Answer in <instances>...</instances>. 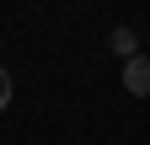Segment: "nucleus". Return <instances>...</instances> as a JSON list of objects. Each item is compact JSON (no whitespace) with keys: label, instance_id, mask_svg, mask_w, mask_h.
<instances>
[{"label":"nucleus","instance_id":"obj_1","mask_svg":"<svg viewBox=\"0 0 150 145\" xmlns=\"http://www.w3.org/2000/svg\"><path fill=\"white\" fill-rule=\"evenodd\" d=\"M123 86H129V97H150V59L145 54L123 59Z\"/></svg>","mask_w":150,"mask_h":145},{"label":"nucleus","instance_id":"obj_2","mask_svg":"<svg viewBox=\"0 0 150 145\" xmlns=\"http://www.w3.org/2000/svg\"><path fill=\"white\" fill-rule=\"evenodd\" d=\"M107 48L118 54V59H134V54H139V38H134V27H112V38H107Z\"/></svg>","mask_w":150,"mask_h":145},{"label":"nucleus","instance_id":"obj_3","mask_svg":"<svg viewBox=\"0 0 150 145\" xmlns=\"http://www.w3.org/2000/svg\"><path fill=\"white\" fill-rule=\"evenodd\" d=\"M11 86H16V81H11V70L0 65V107H11Z\"/></svg>","mask_w":150,"mask_h":145}]
</instances>
